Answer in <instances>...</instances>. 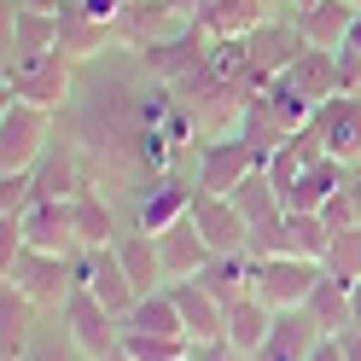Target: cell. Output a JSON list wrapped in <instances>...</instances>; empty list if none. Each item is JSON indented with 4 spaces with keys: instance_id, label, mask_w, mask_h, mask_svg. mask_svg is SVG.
Here are the masks:
<instances>
[{
    "instance_id": "obj_1",
    "label": "cell",
    "mask_w": 361,
    "mask_h": 361,
    "mask_svg": "<svg viewBox=\"0 0 361 361\" xmlns=\"http://www.w3.org/2000/svg\"><path fill=\"white\" fill-rule=\"evenodd\" d=\"M76 71H82V64L64 53V47H41V53L6 59L0 82H6V99H30V105L64 111V99H71V87H76Z\"/></svg>"
},
{
    "instance_id": "obj_2",
    "label": "cell",
    "mask_w": 361,
    "mask_h": 361,
    "mask_svg": "<svg viewBox=\"0 0 361 361\" xmlns=\"http://www.w3.org/2000/svg\"><path fill=\"white\" fill-rule=\"evenodd\" d=\"M59 140V111L30 105V99H6L0 111V175L12 169H35Z\"/></svg>"
},
{
    "instance_id": "obj_3",
    "label": "cell",
    "mask_w": 361,
    "mask_h": 361,
    "mask_svg": "<svg viewBox=\"0 0 361 361\" xmlns=\"http://www.w3.org/2000/svg\"><path fill=\"white\" fill-rule=\"evenodd\" d=\"M0 274H6V286H18L24 291L30 303H41L47 314H59L64 309V298H71L76 291V274H71V257H53V251H35V245H24V251H18L6 268H0Z\"/></svg>"
},
{
    "instance_id": "obj_4",
    "label": "cell",
    "mask_w": 361,
    "mask_h": 361,
    "mask_svg": "<svg viewBox=\"0 0 361 361\" xmlns=\"http://www.w3.org/2000/svg\"><path fill=\"white\" fill-rule=\"evenodd\" d=\"M257 164H262V152L245 134H204L192 152V180H198V192H233Z\"/></svg>"
},
{
    "instance_id": "obj_5",
    "label": "cell",
    "mask_w": 361,
    "mask_h": 361,
    "mask_svg": "<svg viewBox=\"0 0 361 361\" xmlns=\"http://www.w3.org/2000/svg\"><path fill=\"white\" fill-rule=\"evenodd\" d=\"M59 321H64V332L76 338V350H82L87 361H111V355L123 350V321H117V314H111L87 286H76L71 298H64Z\"/></svg>"
},
{
    "instance_id": "obj_6",
    "label": "cell",
    "mask_w": 361,
    "mask_h": 361,
    "mask_svg": "<svg viewBox=\"0 0 361 361\" xmlns=\"http://www.w3.org/2000/svg\"><path fill=\"white\" fill-rule=\"evenodd\" d=\"M71 274H76V286L94 291V298L117 314V321H128V309L140 303V291H134L128 268L117 262V251H111V245H82V251L71 257Z\"/></svg>"
},
{
    "instance_id": "obj_7",
    "label": "cell",
    "mask_w": 361,
    "mask_h": 361,
    "mask_svg": "<svg viewBox=\"0 0 361 361\" xmlns=\"http://www.w3.org/2000/svg\"><path fill=\"white\" fill-rule=\"evenodd\" d=\"M326 262H309V257H262L257 262V298L268 309H303L309 291L321 286Z\"/></svg>"
},
{
    "instance_id": "obj_8",
    "label": "cell",
    "mask_w": 361,
    "mask_h": 361,
    "mask_svg": "<svg viewBox=\"0 0 361 361\" xmlns=\"http://www.w3.org/2000/svg\"><path fill=\"white\" fill-rule=\"evenodd\" d=\"M192 198H198V180H187L180 169H169V175H157L152 187L134 198L128 228H140V233H164V228H175V221L192 210Z\"/></svg>"
},
{
    "instance_id": "obj_9",
    "label": "cell",
    "mask_w": 361,
    "mask_h": 361,
    "mask_svg": "<svg viewBox=\"0 0 361 361\" xmlns=\"http://www.w3.org/2000/svg\"><path fill=\"white\" fill-rule=\"evenodd\" d=\"M187 216H192V228L204 233V245H210L216 257H233V251H251V245H257L251 239V221L239 216V204H233L228 192H198Z\"/></svg>"
},
{
    "instance_id": "obj_10",
    "label": "cell",
    "mask_w": 361,
    "mask_h": 361,
    "mask_svg": "<svg viewBox=\"0 0 361 361\" xmlns=\"http://www.w3.org/2000/svg\"><path fill=\"white\" fill-rule=\"evenodd\" d=\"M332 251V221L321 210H286V221L268 239H257V257H309V262H326Z\"/></svg>"
},
{
    "instance_id": "obj_11",
    "label": "cell",
    "mask_w": 361,
    "mask_h": 361,
    "mask_svg": "<svg viewBox=\"0 0 361 361\" xmlns=\"http://www.w3.org/2000/svg\"><path fill=\"white\" fill-rule=\"evenodd\" d=\"M24 228V245L35 251H53V257H76L82 239H76V221H71V198H35V204L18 216Z\"/></svg>"
},
{
    "instance_id": "obj_12",
    "label": "cell",
    "mask_w": 361,
    "mask_h": 361,
    "mask_svg": "<svg viewBox=\"0 0 361 361\" xmlns=\"http://www.w3.org/2000/svg\"><path fill=\"white\" fill-rule=\"evenodd\" d=\"M314 134L326 140V152L338 164H361V94H332L326 105H314Z\"/></svg>"
},
{
    "instance_id": "obj_13",
    "label": "cell",
    "mask_w": 361,
    "mask_h": 361,
    "mask_svg": "<svg viewBox=\"0 0 361 361\" xmlns=\"http://www.w3.org/2000/svg\"><path fill=\"white\" fill-rule=\"evenodd\" d=\"M321 321H314L309 309H274V326H268L257 361H309L314 350H321Z\"/></svg>"
},
{
    "instance_id": "obj_14",
    "label": "cell",
    "mask_w": 361,
    "mask_h": 361,
    "mask_svg": "<svg viewBox=\"0 0 361 361\" xmlns=\"http://www.w3.org/2000/svg\"><path fill=\"white\" fill-rule=\"evenodd\" d=\"M291 18H298L303 47H326V53H338V47L350 41L361 6H355V0H309V6H298Z\"/></svg>"
},
{
    "instance_id": "obj_15",
    "label": "cell",
    "mask_w": 361,
    "mask_h": 361,
    "mask_svg": "<svg viewBox=\"0 0 361 361\" xmlns=\"http://www.w3.org/2000/svg\"><path fill=\"white\" fill-rule=\"evenodd\" d=\"M228 198L239 204V216L251 221V239H268V233H274L280 221H286V198H280V187H274V180H268V169H262V164L245 175ZM251 251H257V245H251Z\"/></svg>"
},
{
    "instance_id": "obj_16",
    "label": "cell",
    "mask_w": 361,
    "mask_h": 361,
    "mask_svg": "<svg viewBox=\"0 0 361 361\" xmlns=\"http://www.w3.org/2000/svg\"><path fill=\"white\" fill-rule=\"evenodd\" d=\"M157 257H164V280L175 286V280H198V274H204V262H210L216 251L204 245V233L192 228V216H180L175 228L157 233Z\"/></svg>"
},
{
    "instance_id": "obj_17",
    "label": "cell",
    "mask_w": 361,
    "mask_h": 361,
    "mask_svg": "<svg viewBox=\"0 0 361 361\" xmlns=\"http://www.w3.org/2000/svg\"><path fill=\"white\" fill-rule=\"evenodd\" d=\"M198 30H204L210 41H228V35H251V30H262L268 18V0H198Z\"/></svg>"
},
{
    "instance_id": "obj_18",
    "label": "cell",
    "mask_w": 361,
    "mask_h": 361,
    "mask_svg": "<svg viewBox=\"0 0 361 361\" xmlns=\"http://www.w3.org/2000/svg\"><path fill=\"white\" fill-rule=\"evenodd\" d=\"M175 303H180V321H187V338L192 344H221V332H228V303H216L198 280H175Z\"/></svg>"
},
{
    "instance_id": "obj_19",
    "label": "cell",
    "mask_w": 361,
    "mask_h": 361,
    "mask_svg": "<svg viewBox=\"0 0 361 361\" xmlns=\"http://www.w3.org/2000/svg\"><path fill=\"white\" fill-rule=\"evenodd\" d=\"M257 251H233V257H210L204 262V274H198V286L210 291L216 303H239V298H251L257 291Z\"/></svg>"
},
{
    "instance_id": "obj_20",
    "label": "cell",
    "mask_w": 361,
    "mask_h": 361,
    "mask_svg": "<svg viewBox=\"0 0 361 361\" xmlns=\"http://www.w3.org/2000/svg\"><path fill=\"white\" fill-rule=\"evenodd\" d=\"M280 76L298 87L309 105H326L332 94H344V87H338V53H326V47H303Z\"/></svg>"
},
{
    "instance_id": "obj_21",
    "label": "cell",
    "mask_w": 361,
    "mask_h": 361,
    "mask_svg": "<svg viewBox=\"0 0 361 361\" xmlns=\"http://www.w3.org/2000/svg\"><path fill=\"white\" fill-rule=\"evenodd\" d=\"M111 251H117V262L128 268V280L134 291H157V286H169L164 280V257H157V233H140V228H123L117 239H111Z\"/></svg>"
},
{
    "instance_id": "obj_22",
    "label": "cell",
    "mask_w": 361,
    "mask_h": 361,
    "mask_svg": "<svg viewBox=\"0 0 361 361\" xmlns=\"http://www.w3.org/2000/svg\"><path fill=\"white\" fill-rule=\"evenodd\" d=\"M59 47L71 53L76 64H87V59H99V53H111V47H117V35H111V24H105V18L64 6V12H59Z\"/></svg>"
},
{
    "instance_id": "obj_23",
    "label": "cell",
    "mask_w": 361,
    "mask_h": 361,
    "mask_svg": "<svg viewBox=\"0 0 361 361\" xmlns=\"http://www.w3.org/2000/svg\"><path fill=\"white\" fill-rule=\"evenodd\" d=\"M350 180V164H338V157H321V164H309L298 175V187L286 192V210H326L332 192Z\"/></svg>"
},
{
    "instance_id": "obj_24",
    "label": "cell",
    "mask_w": 361,
    "mask_h": 361,
    "mask_svg": "<svg viewBox=\"0 0 361 361\" xmlns=\"http://www.w3.org/2000/svg\"><path fill=\"white\" fill-rule=\"evenodd\" d=\"M123 332H157V338H187V321H180V303H175V291H169V286L146 291V298H140V303L128 309Z\"/></svg>"
},
{
    "instance_id": "obj_25",
    "label": "cell",
    "mask_w": 361,
    "mask_h": 361,
    "mask_svg": "<svg viewBox=\"0 0 361 361\" xmlns=\"http://www.w3.org/2000/svg\"><path fill=\"white\" fill-rule=\"evenodd\" d=\"M314 321H321L326 338H344L355 326V303H350V280H338V274H321V286L309 291V303H303Z\"/></svg>"
},
{
    "instance_id": "obj_26",
    "label": "cell",
    "mask_w": 361,
    "mask_h": 361,
    "mask_svg": "<svg viewBox=\"0 0 361 361\" xmlns=\"http://www.w3.org/2000/svg\"><path fill=\"white\" fill-rule=\"evenodd\" d=\"M268 326H274V309H268L257 291H251V298L228 303V332H221V344H233V350H245V355H257V350H262V338H268Z\"/></svg>"
},
{
    "instance_id": "obj_27",
    "label": "cell",
    "mask_w": 361,
    "mask_h": 361,
    "mask_svg": "<svg viewBox=\"0 0 361 361\" xmlns=\"http://www.w3.org/2000/svg\"><path fill=\"white\" fill-rule=\"evenodd\" d=\"M18 361H87V355L76 350V338L64 332V321H59V314H47V321L30 332V344L18 350Z\"/></svg>"
},
{
    "instance_id": "obj_28",
    "label": "cell",
    "mask_w": 361,
    "mask_h": 361,
    "mask_svg": "<svg viewBox=\"0 0 361 361\" xmlns=\"http://www.w3.org/2000/svg\"><path fill=\"white\" fill-rule=\"evenodd\" d=\"M128 361H192V338H157V332H123Z\"/></svg>"
},
{
    "instance_id": "obj_29",
    "label": "cell",
    "mask_w": 361,
    "mask_h": 361,
    "mask_svg": "<svg viewBox=\"0 0 361 361\" xmlns=\"http://www.w3.org/2000/svg\"><path fill=\"white\" fill-rule=\"evenodd\" d=\"M326 274L338 280H361V228H338L332 233V251H326Z\"/></svg>"
},
{
    "instance_id": "obj_30",
    "label": "cell",
    "mask_w": 361,
    "mask_h": 361,
    "mask_svg": "<svg viewBox=\"0 0 361 361\" xmlns=\"http://www.w3.org/2000/svg\"><path fill=\"white\" fill-rule=\"evenodd\" d=\"M321 216L332 221V233H338V228H361V169H350V180L332 192V204H326Z\"/></svg>"
},
{
    "instance_id": "obj_31",
    "label": "cell",
    "mask_w": 361,
    "mask_h": 361,
    "mask_svg": "<svg viewBox=\"0 0 361 361\" xmlns=\"http://www.w3.org/2000/svg\"><path fill=\"white\" fill-rule=\"evenodd\" d=\"M192 361H257V355H245L233 344H192Z\"/></svg>"
},
{
    "instance_id": "obj_32",
    "label": "cell",
    "mask_w": 361,
    "mask_h": 361,
    "mask_svg": "<svg viewBox=\"0 0 361 361\" xmlns=\"http://www.w3.org/2000/svg\"><path fill=\"white\" fill-rule=\"evenodd\" d=\"M309 361H344V344H338V338H321V350H314Z\"/></svg>"
},
{
    "instance_id": "obj_33",
    "label": "cell",
    "mask_w": 361,
    "mask_h": 361,
    "mask_svg": "<svg viewBox=\"0 0 361 361\" xmlns=\"http://www.w3.org/2000/svg\"><path fill=\"white\" fill-rule=\"evenodd\" d=\"M338 344H344V361H361V332H344Z\"/></svg>"
},
{
    "instance_id": "obj_34",
    "label": "cell",
    "mask_w": 361,
    "mask_h": 361,
    "mask_svg": "<svg viewBox=\"0 0 361 361\" xmlns=\"http://www.w3.org/2000/svg\"><path fill=\"white\" fill-rule=\"evenodd\" d=\"M18 6H30V12H64V0H18Z\"/></svg>"
},
{
    "instance_id": "obj_35",
    "label": "cell",
    "mask_w": 361,
    "mask_h": 361,
    "mask_svg": "<svg viewBox=\"0 0 361 361\" xmlns=\"http://www.w3.org/2000/svg\"><path fill=\"white\" fill-rule=\"evenodd\" d=\"M350 303H355V326H350V332H361V280L350 286Z\"/></svg>"
},
{
    "instance_id": "obj_36",
    "label": "cell",
    "mask_w": 361,
    "mask_h": 361,
    "mask_svg": "<svg viewBox=\"0 0 361 361\" xmlns=\"http://www.w3.org/2000/svg\"><path fill=\"white\" fill-rule=\"evenodd\" d=\"M298 6H309V0H291V12H298Z\"/></svg>"
},
{
    "instance_id": "obj_37",
    "label": "cell",
    "mask_w": 361,
    "mask_h": 361,
    "mask_svg": "<svg viewBox=\"0 0 361 361\" xmlns=\"http://www.w3.org/2000/svg\"><path fill=\"white\" fill-rule=\"evenodd\" d=\"M111 361H128V355H123V350H117V355H111Z\"/></svg>"
},
{
    "instance_id": "obj_38",
    "label": "cell",
    "mask_w": 361,
    "mask_h": 361,
    "mask_svg": "<svg viewBox=\"0 0 361 361\" xmlns=\"http://www.w3.org/2000/svg\"><path fill=\"white\" fill-rule=\"evenodd\" d=\"M355 169H361V164H355Z\"/></svg>"
}]
</instances>
